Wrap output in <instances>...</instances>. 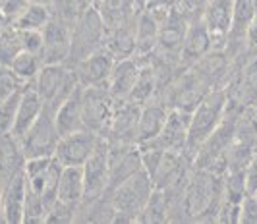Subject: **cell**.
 Masks as SVG:
<instances>
[{
	"mask_svg": "<svg viewBox=\"0 0 257 224\" xmlns=\"http://www.w3.org/2000/svg\"><path fill=\"white\" fill-rule=\"evenodd\" d=\"M228 91L226 89H211L190 112V128H188V151L195 155L199 145L222 124L228 114Z\"/></svg>",
	"mask_w": 257,
	"mask_h": 224,
	"instance_id": "1",
	"label": "cell"
},
{
	"mask_svg": "<svg viewBox=\"0 0 257 224\" xmlns=\"http://www.w3.org/2000/svg\"><path fill=\"white\" fill-rule=\"evenodd\" d=\"M153 189L155 185L149 174L142 170L136 176H132L130 180L116 185L114 189L106 191L114 203V222H140V214H142L145 203L151 197Z\"/></svg>",
	"mask_w": 257,
	"mask_h": 224,
	"instance_id": "2",
	"label": "cell"
},
{
	"mask_svg": "<svg viewBox=\"0 0 257 224\" xmlns=\"http://www.w3.org/2000/svg\"><path fill=\"white\" fill-rule=\"evenodd\" d=\"M47 110L54 112L79 87L74 68L68 64H45L31 83Z\"/></svg>",
	"mask_w": 257,
	"mask_h": 224,
	"instance_id": "3",
	"label": "cell"
},
{
	"mask_svg": "<svg viewBox=\"0 0 257 224\" xmlns=\"http://www.w3.org/2000/svg\"><path fill=\"white\" fill-rule=\"evenodd\" d=\"M106 33H108V29L104 26L101 14L95 8V4H91L85 10V14L72 27V49H70L68 66L74 68L83 58L104 49Z\"/></svg>",
	"mask_w": 257,
	"mask_h": 224,
	"instance_id": "4",
	"label": "cell"
},
{
	"mask_svg": "<svg viewBox=\"0 0 257 224\" xmlns=\"http://www.w3.org/2000/svg\"><path fill=\"white\" fill-rule=\"evenodd\" d=\"M58 141H60V132L54 122V112L47 108L43 110L37 122L20 137V145L26 158L54 157Z\"/></svg>",
	"mask_w": 257,
	"mask_h": 224,
	"instance_id": "5",
	"label": "cell"
},
{
	"mask_svg": "<svg viewBox=\"0 0 257 224\" xmlns=\"http://www.w3.org/2000/svg\"><path fill=\"white\" fill-rule=\"evenodd\" d=\"M116 105H118V101L108 93L106 87H83V124H85V130H91V132L104 137V133L110 126Z\"/></svg>",
	"mask_w": 257,
	"mask_h": 224,
	"instance_id": "6",
	"label": "cell"
},
{
	"mask_svg": "<svg viewBox=\"0 0 257 224\" xmlns=\"http://www.w3.org/2000/svg\"><path fill=\"white\" fill-rule=\"evenodd\" d=\"M101 135L91 130H79V132L60 135V141L54 151V158L62 166H83L87 158L95 153V149L101 143Z\"/></svg>",
	"mask_w": 257,
	"mask_h": 224,
	"instance_id": "7",
	"label": "cell"
},
{
	"mask_svg": "<svg viewBox=\"0 0 257 224\" xmlns=\"http://www.w3.org/2000/svg\"><path fill=\"white\" fill-rule=\"evenodd\" d=\"M201 20L211 33L213 51H226L232 31V20H234V2L232 0H209L201 14Z\"/></svg>",
	"mask_w": 257,
	"mask_h": 224,
	"instance_id": "8",
	"label": "cell"
},
{
	"mask_svg": "<svg viewBox=\"0 0 257 224\" xmlns=\"http://www.w3.org/2000/svg\"><path fill=\"white\" fill-rule=\"evenodd\" d=\"M108 141V139H106ZM110 180L108 189H114L116 185L130 180L138 172L143 170L142 147L136 143H110Z\"/></svg>",
	"mask_w": 257,
	"mask_h": 224,
	"instance_id": "9",
	"label": "cell"
},
{
	"mask_svg": "<svg viewBox=\"0 0 257 224\" xmlns=\"http://www.w3.org/2000/svg\"><path fill=\"white\" fill-rule=\"evenodd\" d=\"M81 170L85 180V197H99L106 193L110 180V145L104 137Z\"/></svg>",
	"mask_w": 257,
	"mask_h": 224,
	"instance_id": "10",
	"label": "cell"
},
{
	"mask_svg": "<svg viewBox=\"0 0 257 224\" xmlns=\"http://www.w3.org/2000/svg\"><path fill=\"white\" fill-rule=\"evenodd\" d=\"M72 49V27L51 20V24L43 29V49L41 60L45 64H68Z\"/></svg>",
	"mask_w": 257,
	"mask_h": 224,
	"instance_id": "11",
	"label": "cell"
},
{
	"mask_svg": "<svg viewBox=\"0 0 257 224\" xmlns=\"http://www.w3.org/2000/svg\"><path fill=\"white\" fill-rule=\"evenodd\" d=\"M142 106L122 101L114 108V114L110 120V126L104 133V139L110 143H136L138 145V124H140Z\"/></svg>",
	"mask_w": 257,
	"mask_h": 224,
	"instance_id": "12",
	"label": "cell"
},
{
	"mask_svg": "<svg viewBox=\"0 0 257 224\" xmlns=\"http://www.w3.org/2000/svg\"><path fill=\"white\" fill-rule=\"evenodd\" d=\"M114 64L116 58L106 49L93 53L74 66L77 83L81 87H106L110 74L114 70Z\"/></svg>",
	"mask_w": 257,
	"mask_h": 224,
	"instance_id": "13",
	"label": "cell"
},
{
	"mask_svg": "<svg viewBox=\"0 0 257 224\" xmlns=\"http://www.w3.org/2000/svg\"><path fill=\"white\" fill-rule=\"evenodd\" d=\"M188 128H190V112L180 108H170L165 128L151 143L140 147H155L163 151H188Z\"/></svg>",
	"mask_w": 257,
	"mask_h": 224,
	"instance_id": "14",
	"label": "cell"
},
{
	"mask_svg": "<svg viewBox=\"0 0 257 224\" xmlns=\"http://www.w3.org/2000/svg\"><path fill=\"white\" fill-rule=\"evenodd\" d=\"M27 197L26 172L14 176L2 187V222L4 224H24Z\"/></svg>",
	"mask_w": 257,
	"mask_h": 224,
	"instance_id": "15",
	"label": "cell"
},
{
	"mask_svg": "<svg viewBox=\"0 0 257 224\" xmlns=\"http://www.w3.org/2000/svg\"><path fill=\"white\" fill-rule=\"evenodd\" d=\"M211 51H213V39H211V33L203 24V20L201 18L190 20V26H188L186 37H184V45H182L180 62L188 64V66L197 64Z\"/></svg>",
	"mask_w": 257,
	"mask_h": 224,
	"instance_id": "16",
	"label": "cell"
},
{
	"mask_svg": "<svg viewBox=\"0 0 257 224\" xmlns=\"http://www.w3.org/2000/svg\"><path fill=\"white\" fill-rule=\"evenodd\" d=\"M140 60L136 58H124V60H116L114 70L110 74V79L106 83V89L108 93L114 97L118 103L122 101H128L134 87H136V81L140 76Z\"/></svg>",
	"mask_w": 257,
	"mask_h": 224,
	"instance_id": "17",
	"label": "cell"
},
{
	"mask_svg": "<svg viewBox=\"0 0 257 224\" xmlns=\"http://www.w3.org/2000/svg\"><path fill=\"white\" fill-rule=\"evenodd\" d=\"M168 114H170L168 105L157 99L142 106L140 124H138V145H147L153 141L165 128Z\"/></svg>",
	"mask_w": 257,
	"mask_h": 224,
	"instance_id": "18",
	"label": "cell"
},
{
	"mask_svg": "<svg viewBox=\"0 0 257 224\" xmlns=\"http://www.w3.org/2000/svg\"><path fill=\"white\" fill-rule=\"evenodd\" d=\"M27 158L22 151L20 139L14 133L0 135V185L8 184L14 176L26 168Z\"/></svg>",
	"mask_w": 257,
	"mask_h": 224,
	"instance_id": "19",
	"label": "cell"
},
{
	"mask_svg": "<svg viewBox=\"0 0 257 224\" xmlns=\"http://www.w3.org/2000/svg\"><path fill=\"white\" fill-rule=\"evenodd\" d=\"M54 122L60 135L85 130L83 124V87L79 85L76 91L54 110Z\"/></svg>",
	"mask_w": 257,
	"mask_h": 224,
	"instance_id": "20",
	"label": "cell"
},
{
	"mask_svg": "<svg viewBox=\"0 0 257 224\" xmlns=\"http://www.w3.org/2000/svg\"><path fill=\"white\" fill-rule=\"evenodd\" d=\"M95 8L99 10L108 31L116 27L128 26L132 22H136L140 16L138 0H99Z\"/></svg>",
	"mask_w": 257,
	"mask_h": 224,
	"instance_id": "21",
	"label": "cell"
},
{
	"mask_svg": "<svg viewBox=\"0 0 257 224\" xmlns=\"http://www.w3.org/2000/svg\"><path fill=\"white\" fill-rule=\"evenodd\" d=\"M43 110H45V105H43L39 93L35 91L33 85H27L22 93V101H20L18 112H16V122H14L12 130L14 135L20 139L37 122V118L43 114Z\"/></svg>",
	"mask_w": 257,
	"mask_h": 224,
	"instance_id": "22",
	"label": "cell"
},
{
	"mask_svg": "<svg viewBox=\"0 0 257 224\" xmlns=\"http://www.w3.org/2000/svg\"><path fill=\"white\" fill-rule=\"evenodd\" d=\"M85 199V180L81 166H64L58 182V197L56 201H62L66 205L79 207Z\"/></svg>",
	"mask_w": 257,
	"mask_h": 224,
	"instance_id": "23",
	"label": "cell"
},
{
	"mask_svg": "<svg viewBox=\"0 0 257 224\" xmlns=\"http://www.w3.org/2000/svg\"><path fill=\"white\" fill-rule=\"evenodd\" d=\"M136 26H138V20L128 24V26L110 29L106 33L104 49L112 54L116 60L136 56Z\"/></svg>",
	"mask_w": 257,
	"mask_h": 224,
	"instance_id": "24",
	"label": "cell"
},
{
	"mask_svg": "<svg viewBox=\"0 0 257 224\" xmlns=\"http://www.w3.org/2000/svg\"><path fill=\"white\" fill-rule=\"evenodd\" d=\"M151 58V56H149ZM140 60V76H138V81H136V87L130 95L128 101L136 103V105H147L151 103L153 99H157V85H159V78H157V72H155L151 60ZM138 60V58H136Z\"/></svg>",
	"mask_w": 257,
	"mask_h": 224,
	"instance_id": "25",
	"label": "cell"
},
{
	"mask_svg": "<svg viewBox=\"0 0 257 224\" xmlns=\"http://www.w3.org/2000/svg\"><path fill=\"white\" fill-rule=\"evenodd\" d=\"M51 20L52 14L49 6L26 2V6L14 16L12 26H16L22 31H43L51 24Z\"/></svg>",
	"mask_w": 257,
	"mask_h": 224,
	"instance_id": "26",
	"label": "cell"
},
{
	"mask_svg": "<svg viewBox=\"0 0 257 224\" xmlns=\"http://www.w3.org/2000/svg\"><path fill=\"white\" fill-rule=\"evenodd\" d=\"M234 99L236 105L244 108H251L257 101V56L255 60L247 62L240 74V78L236 79L234 85Z\"/></svg>",
	"mask_w": 257,
	"mask_h": 224,
	"instance_id": "27",
	"label": "cell"
},
{
	"mask_svg": "<svg viewBox=\"0 0 257 224\" xmlns=\"http://www.w3.org/2000/svg\"><path fill=\"white\" fill-rule=\"evenodd\" d=\"M170 220V205L165 189H157L155 187L149 201L145 203L142 214H140V222H168Z\"/></svg>",
	"mask_w": 257,
	"mask_h": 224,
	"instance_id": "28",
	"label": "cell"
},
{
	"mask_svg": "<svg viewBox=\"0 0 257 224\" xmlns=\"http://www.w3.org/2000/svg\"><path fill=\"white\" fill-rule=\"evenodd\" d=\"M41 68H43V60H41V56L35 53H20L16 56V60H14L12 64H10V72H12L16 78L20 79L24 85H31L35 78L39 76V72H41Z\"/></svg>",
	"mask_w": 257,
	"mask_h": 224,
	"instance_id": "29",
	"label": "cell"
},
{
	"mask_svg": "<svg viewBox=\"0 0 257 224\" xmlns=\"http://www.w3.org/2000/svg\"><path fill=\"white\" fill-rule=\"evenodd\" d=\"M91 4V0H54L51 6L52 20L74 27V24L85 14Z\"/></svg>",
	"mask_w": 257,
	"mask_h": 224,
	"instance_id": "30",
	"label": "cell"
},
{
	"mask_svg": "<svg viewBox=\"0 0 257 224\" xmlns=\"http://www.w3.org/2000/svg\"><path fill=\"white\" fill-rule=\"evenodd\" d=\"M24 53V43H22V31L16 26H10L4 29L0 35V66L10 68L16 56Z\"/></svg>",
	"mask_w": 257,
	"mask_h": 224,
	"instance_id": "31",
	"label": "cell"
},
{
	"mask_svg": "<svg viewBox=\"0 0 257 224\" xmlns=\"http://www.w3.org/2000/svg\"><path fill=\"white\" fill-rule=\"evenodd\" d=\"M26 87H22L20 91L14 93L12 97H8L6 101L0 103V135L12 133L14 122H16V112H18V106H20V101H22V93H24Z\"/></svg>",
	"mask_w": 257,
	"mask_h": 224,
	"instance_id": "32",
	"label": "cell"
},
{
	"mask_svg": "<svg viewBox=\"0 0 257 224\" xmlns=\"http://www.w3.org/2000/svg\"><path fill=\"white\" fill-rule=\"evenodd\" d=\"M76 214H77L76 207L66 205V203H62V201H56V203L51 207L49 214H47V224H52V222H60V224L76 222Z\"/></svg>",
	"mask_w": 257,
	"mask_h": 224,
	"instance_id": "33",
	"label": "cell"
},
{
	"mask_svg": "<svg viewBox=\"0 0 257 224\" xmlns=\"http://www.w3.org/2000/svg\"><path fill=\"white\" fill-rule=\"evenodd\" d=\"M22 87H26L20 79L10 72V68L0 66V103L6 101L8 97H12L16 91H20Z\"/></svg>",
	"mask_w": 257,
	"mask_h": 224,
	"instance_id": "34",
	"label": "cell"
},
{
	"mask_svg": "<svg viewBox=\"0 0 257 224\" xmlns=\"http://www.w3.org/2000/svg\"><path fill=\"white\" fill-rule=\"evenodd\" d=\"M240 224H257V197L251 193L240 203Z\"/></svg>",
	"mask_w": 257,
	"mask_h": 224,
	"instance_id": "35",
	"label": "cell"
},
{
	"mask_svg": "<svg viewBox=\"0 0 257 224\" xmlns=\"http://www.w3.org/2000/svg\"><path fill=\"white\" fill-rule=\"evenodd\" d=\"M207 2H209V0H174V4L188 16V20L201 18V14H203V10H205Z\"/></svg>",
	"mask_w": 257,
	"mask_h": 224,
	"instance_id": "36",
	"label": "cell"
},
{
	"mask_svg": "<svg viewBox=\"0 0 257 224\" xmlns=\"http://www.w3.org/2000/svg\"><path fill=\"white\" fill-rule=\"evenodd\" d=\"M22 43H24V51L39 54L43 49V31H22Z\"/></svg>",
	"mask_w": 257,
	"mask_h": 224,
	"instance_id": "37",
	"label": "cell"
},
{
	"mask_svg": "<svg viewBox=\"0 0 257 224\" xmlns=\"http://www.w3.org/2000/svg\"><path fill=\"white\" fill-rule=\"evenodd\" d=\"M245 189H247V193L257 191V153L245 166Z\"/></svg>",
	"mask_w": 257,
	"mask_h": 224,
	"instance_id": "38",
	"label": "cell"
},
{
	"mask_svg": "<svg viewBox=\"0 0 257 224\" xmlns=\"http://www.w3.org/2000/svg\"><path fill=\"white\" fill-rule=\"evenodd\" d=\"M245 47L249 51H257V12L251 18L247 29H245Z\"/></svg>",
	"mask_w": 257,
	"mask_h": 224,
	"instance_id": "39",
	"label": "cell"
},
{
	"mask_svg": "<svg viewBox=\"0 0 257 224\" xmlns=\"http://www.w3.org/2000/svg\"><path fill=\"white\" fill-rule=\"evenodd\" d=\"M27 0H6L4 4H2V8H4V12L8 14V18H10V22L14 20V16L20 12L24 6H26Z\"/></svg>",
	"mask_w": 257,
	"mask_h": 224,
	"instance_id": "40",
	"label": "cell"
},
{
	"mask_svg": "<svg viewBox=\"0 0 257 224\" xmlns=\"http://www.w3.org/2000/svg\"><path fill=\"white\" fill-rule=\"evenodd\" d=\"M10 24H12V22H10V18H8V14L4 12V8L0 6V35L4 33V29H6V27L10 26Z\"/></svg>",
	"mask_w": 257,
	"mask_h": 224,
	"instance_id": "41",
	"label": "cell"
},
{
	"mask_svg": "<svg viewBox=\"0 0 257 224\" xmlns=\"http://www.w3.org/2000/svg\"><path fill=\"white\" fill-rule=\"evenodd\" d=\"M27 2H33V4H43V6H49V8H51L54 0H27Z\"/></svg>",
	"mask_w": 257,
	"mask_h": 224,
	"instance_id": "42",
	"label": "cell"
},
{
	"mask_svg": "<svg viewBox=\"0 0 257 224\" xmlns=\"http://www.w3.org/2000/svg\"><path fill=\"white\" fill-rule=\"evenodd\" d=\"M147 2V6L149 4H170V2H174V0H145Z\"/></svg>",
	"mask_w": 257,
	"mask_h": 224,
	"instance_id": "43",
	"label": "cell"
},
{
	"mask_svg": "<svg viewBox=\"0 0 257 224\" xmlns=\"http://www.w3.org/2000/svg\"><path fill=\"white\" fill-rule=\"evenodd\" d=\"M249 110H251V114H253V118H255V122H257V101H255V105L251 106Z\"/></svg>",
	"mask_w": 257,
	"mask_h": 224,
	"instance_id": "44",
	"label": "cell"
},
{
	"mask_svg": "<svg viewBox=\"0 0 257 224\" xmlns=\"http://www.w3.org/2000/svg\"><path fill=\"white\" fill-rule=\"evenodd\" d=\"M0 222H2V185H0Z\"/></svg>",
	"mask_w": 257,
	"mask_h": 224,
	"instance_id": "45",
	"label": "cell"
},
{
	"mask_svg": "<svg viewBox=\"0 0 257 224\" xmlns=\"http://www.w3.org/2000/svg\"><path fill=\"white\" fill-rule=\"evenodd\" d=\"M4 2H6V0H0V6H2V4H4Z\"/></svg>",
	"mask_w": 257,
	"mask_h": 224,
	"instance_id": "46",
	"label": "cell"
},
{
	"mask_svg": "<svg viewBox=\"0 0 257 224\" xmlns=\"http://www.w3.org/2000/svg\"><path fill=\"white\" fill-rule=\"evenodd\" d=\"M251 195H255V197H257V191H255V193H251Z\"/></svg>",
	"mask_w": 257,
	"mask_h": 224,
	"instance_id": "47",
	"label": "cell"
}]
</instances>
